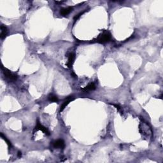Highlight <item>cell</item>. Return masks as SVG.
Masks as SVG:
<instances>
[{
    "mask_svg": "<svg viewBox=\"0 0 163 163\" xmlns=\"http://www.w3.org/2000/svg\"><path fill=\"white\" fill-rule=\"evenodd\" d=\"M140 131L142 136L147 138V139L150 138L152 136V131L148 124L142 122L140 124Z\"/></svg>",
    "mask_w": 163,
    "mask_h": 163,
    "instance_id": "1",
    "label": "cell"
},
{
    "mask_svg": "<svg viewBox=\"0 0 163 163\" xmlns=\"http://www.w3.org/2000/svg\"><path fill=\"white\" fill-rule=\"evenodd\" d=\"M111 39H112L111 34L108 31H106L99 35V36L97 38V42L100 43H105L110 42Z\"/></svg>",
    "mask_w": 163,
    "mask_h": 163,
    "instance_id": "2",
    "label": "cell"
},
{
    "mask_svg": "<svg viewBox=\"0 0 163 163\" xmlns=\"http://www.w3.org/2000/svg\"><path fill=\"white\" fill-rule=\"evenodd\" d=\"M36 129V130H41L43 132V133H45V134H47V135H49L50 134V133H49V130L46 128L45 127H44L43 126H42V124L40 123V122L38 120L37 121V124H36V128H35Z\"/></svg>",
    "mask_w": 163,
    "mask_h": 163,
    "instance_id": "5",
    "label": "cell"
},
{
    "mask_svg": "<svg viewBox=\"0 0 163 163\" xmlns=\"http://www.w3.org/2000/svg\"><path fill=\"white\" fill-rule=\"evenodd\" d=\"M1 69H2L3 73L5 77H6V78H8L9 80H11V81L16 80L17 78V75H15V74L11 72L9 70L4 68V67H3V66L1 67Z\"/></svg>",
    "mask_w": 163,
    "mask_h": 163,
    "instance_id": "3",
    "label": "cell"
},
{
    "mask_svg": "<svg viewBox=\"0 0 163 163\" xmlns=\"http://www.w3.org/2000/svg\"><path fill=\"white\" fill-rule=\"evenodd\" d=\"M73 99V96H69L68 97V98L66 99V100L64 101V103H63V105H61V109H60V111H63V110H64V108H65V107H66L67 105H68L69 103H70V102Z\"/></svg>",
    "mask_w": 163,
    "mask_h": 163,
    "instance_id": "7",
    "label": "cell"
},
{
    "mask_svg": "<svg viewBox=\"0 0 163 163\" xmlns=\"http://www.w3.org/2000/svg\"><path fill=\"white\" fill-rule=\"evenodd\" d=\"M53 146L56 148H63L65 146L64 141L63 140H57L53 143Z\"/></svg>",
    "mask_w": 163,
    "mask_h": 163,
    "instance_id": "4",
    "label": "cell"
},
{
    "mask_svg": "<svg viewBox=\"0 0 163 163\" xmlns=\"http://www.w3.org/2000/svg\"><path fill=\"white\" fill-rule=\"evenodd\" d=\"M72 10H73L72 7H68V8H62V9L61 10V11H60V13H61L62 15L65 16V15H68V14L70 13L71 11H72Z\"/></svg>",
    "mask_w": 163,
    "mask_h": 163,
    "instance_id": "8",
    "label": "cell"
},
{
    "mask_svg": "<svg viewBox=\"0 0 163 163\" xmlns=\"http://www.w3.org/2000/svg\"><path fill=\"white\" fill-rule=\"evenodd\" d=\"M68 63H67V66L69 68H71L72 67L74 61H75V54L73 53H70L68 55Z\"/></svg>",
    "mask_w": 163,
    "mask_h": 163,
    "instance_id": "6",
    "label": "cell"
},
{
    "mask_svg": "<svg viewBox=\"0 0 163 163\" xmlns=\"http://www.w3.org/2000/svg\"><path fill=\"white\" fill-rule=\"evenodd\" d=\"M1 137H2V138H3V140H5V141H6V143H7V144H8V147H11V143H10V141H8V140H7V139L6 138H5V136H3V134H2V133H1Z\"/></svg>",
    "mask_w": 163,
    "mask_h": 163,
    "instance_id": "12",
    "label": "cell"
},
{
    "mask_svg": "<svg viewBox=\"0 0 163 163\" xmlns=\"http://www.w3.org/2000/svg\"><path fill=\"white\" fill-rule=\"evenodd\" d=\"M96 89V85L94 83H91V84H89L88 85H87L85 88L84 89V91H93Z\"/></svg>",
    "mask_w": 163,
    "mask_h": 163,
    "instance_id": "10",
    "label": "cell"
},
{
    "mask_svg": "<svg viewBox=\"0 0 163 163\" xmlns=\"http://www.w3.org/2000/svg\"><path fill=\"white\" fill-rule=\"evenodd\" d=\"M49 100L51 102H57L58 101V98L56 96L53 95V94H50L49 96Z\"/></svg>",
    "mask_w": 163,
    "mask_h": 163,
    "instance_id": "11",
    "label": "cell"
},
{
    "mask_svg": "<svg viewBox=\"0 0 163 163\" xmlns=\"http://www.w3.org/2000/svg\"><path fill=\"white\" fill-rule=\"evenodd\" d=\"M7 33H8V29H7V28L6 26H3V25H2V26H1V38L2 39H4L5 37H6V35H7Z\"/></svg>",
    "mask_w": 163,
    "mask_h": 163,
    "instance_id": "9",
    "label": "cell"
}]
</instances>
